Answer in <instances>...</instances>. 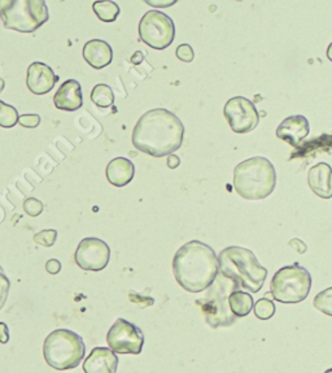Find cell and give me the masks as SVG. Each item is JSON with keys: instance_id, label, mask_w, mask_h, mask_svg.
<instances>
[{"instance_id": "obj_7", "label": "cell", "mask_w": 332, "mask_h": 373, "mask_svg": "<svg viewBox=\"0 0 332 373\" xmlns=\"http://www.w3.org/2000/svg\"><path fill=\"white\" fill-rule=\"evenodd\" d=\"M270 289L274 300L281 303H300L307 299L312 289V276L299 264L283 267L274 274Z\"/></svg>"}, {"instance_id": "obj_4", "label": "cell", "mask_w": 332, "mask_h": 373, "mask_svg": "<svg viewBox=\"0 0 332 373\" xmlns=\"http://www.w3.org/2000/svg\"><path fill=\"white\" fill-rule=\"evenodd\" d=\"M275 185L274 166L264 157L244 160L234 169V188L244 200H265L274 191Z\"/></svg>"}, {"instance_id": "obj_29", "label": "cell", "mask_w": 332, "mask_h": 373, "mask_svg": "<svg viewBox=\"0 0 332 373\" xmlns=\"http://www.w3.org/2000/svg\"><path fill=\"white\" fill-rule=\"evenodd\" d=\"M18 124L24 126V128L33 129V128H37L38 125L41 124V116L35 115V114L21 115V116L18 117Z\"/></svg>"}, {"instance_id": "obj_8", "label": "cell", "mask_w": 332, "mask_h": 373, "mask_svg": "<svg viewBox=\"0 0 332 373\" xmlns=\"http://www.w3.org/2000/svg\"><path fill=\"white\" fill-rule=\"evenodd\" d=\"M139 37L151 49L165 50L174 41V23L160 11H148L139 23Z\"/></svg>"}, {"instance_id": "obj_33", "label": "cell", "mask_w": 332, "mask_h": 373, "mask_svg": "<svg viewBox=\"0 0 332 373\" xmlns=\"http://www.w3.org/2000/svg\"><path fill=\"white\" fill-rule=\"evenodd\" d=\"M9 342V329L6 323H0V343L6 345Z\"/></svg>"}, {"instance_id": "obj_18", "label": "cell", "mask_w": 332, "mask_h": 373, "mask_svg": "<svg viewBox=\"0 0 332 373\" xmlns=\"http://www.w3.org/2000/svg\"><path fill=\"white\" fill-rule=\"evenodd\" d=\"M83 59L94 69H103L112 63L113 51L107 42L92 39L87 42L83 47Z\"/></svg>"}, {"instance_id": "obj_26", "label": "cell", "mask_w": 332, "mask_h": 373, "mask_svg": "<svg viewBox=\"0 0 332 373\" xmlns=\"http://www.w3.org/2000/svg\"><path fill=\"white\" fill-rule=\"evenodd\" d=\"M56 240H58V231L55 229H44L34 236V242L43 247H52Z\"/></svg>"}, {"instance_id": "obj_6", "label": "cell", "mask_w": 332, "mask_h": 373, "mask_svg": "<svg viewBox=\"0 0 332 373\" xmlns=\"http://www.w3.org/2000/svg\"><path fill=\"white\" fill-rule=\"evenodd\" d=\"M86 346L82 337L69 329L51 332L43 345V355L47 365L58 369H73L82 362Z\"/></svg>"}, {"instance_id": "obj_25", "label": "cell", "mask_w": 332, "mask_h": 373, "mask_svg": "<svg viewBox=\"0 0 332 373\" xmlns=\"http://www.w3.org/2000/svg\"><path fill=\"white\" fill-rule=\"evenodd\" d=\"M253 311H255L256 317L260 320H269L274 316L275 305L273 300L266 298L258 299L253 306Z\"/></svg>"}, {"instance_id": "obj_2", "label": "cell", "mask_w": 332, "mask_h": 373, "mask_svg": "<svg viewBox=\"0 0 332 373\" xmlns=\"http://www.w3.org/2000/svg\"><path fill=\"white\" fill-rule=\"evenodd\" d=\"M175 280L189 293L207 291L219 274L215 250L200 240H191L177 251L173 259Z\"/></svg>"}, {"instance_id": "obj_34", "label": "cell", "mask_w": 332, "mask_h": 373, "mask_svg": "<svg viewBox=\"0 0 332 373\" xmlns=\"http://www.w3.org/2000/svg\"><path fill=\"white\" fill-rule=\"evenodd\" d=\"M167 166L170 168V169H175V168H178L179 166V164H181V159L178 158L177 155H169L167 157Z\"/></svg>"}, {"instance_id": "obj_20", "label": "cell", "mask_w": 332, "mask_h": 373, "mask_svg": "<svg viewBox=\"0 0 332 373\" xmlns=\"http://www.w3.org/2000/svg\"><path fill=\"white\" fill-rule=\"evenodd\" d=\"M230 311L236 317H245L253 310V298L247 291H236L230 294L229 298Z\"/></svg>"}, {"instance_id": "obj_36", "label": "cell", "mask_w": 332, "mask_h": 373, "mask_svg": "<svg viewBox=\"0 0 332 373\" xmlns=\"http://www.w3.org/2000/svg\"><path fill=\"white\" fill-rule=\"evenodd\" d=\"M327 58H328L330 61H332V43L328 46V49H327Z\"/></svg>"}, {"instance_id": "obj_14", "label": "cell", "mask_w": 332, "mask_h": 373, "mask_svg": "<svg viewBox=\"0 0 332 373\" xmlns=\"http://www.w3.org/2000/svg\"><path fill=\"white\" fill-rule=\"evenodd\" d=\"M310 126L309 121L301 115L287 117L276 129V137L282 141L287 142L290 146L298 147L309 135Z\"/></svg>"}, {"instance_id": "obj_39", "label": "cell", "mask_w": 332, "mask_h": 373, "mask_svg": "<svg viewBox=\"0 0 332 373\" xmlns=\"http://www.w3.org/2000/svg\"><path fill=\"white\" fill-rule=\"evenodd\" d=\"M324 373H332V368H330V369H327V371H326V372Z\"/></svg>"}, {"instance_id": "obj_19", "label": "cell", "mask_w": 332, "mask_h": 373, "mask_svg": "<svg viewBox=\"0 0 332 373\" xmlns=\"http://www.w3.org/2000/svg\"><path fill=\"white\" fill-rule=\"evenodd\" d=\"M135 174V166L126 158L113 159L109 161L106 171V176L109 183L116 188H124L127 183H132Z\"/></svg>"}, {"instance_id": "obj_35", "label": "cell", "mask_w": 332, "mask_h": 373, "mask_svg": "<svg viewBox=\"0 0 332 373\" xmlns=\"http://www.w3.org/2000/svg\"><path fill=\"white\" fill-rule=\"evenodd\" d=\"M148 6H152V7H169V6H173L177 1L173 0V1H146Z\"/></svg>"}, {"instance_id": "obj_12", "label": "cell", "mask_w": 332, "mask_h": 373, "mask_svg": "<svg viewBox=\"0 0 332 373\" xmlns=\"http://www.w3.org/2000/svg\"><path fill=\"white\" fill-rule=\"evenodd\" d=\"M75 263L83 271L100 272L108 266L110 249L104 240L89 237L79 242L75 250Z\"/></svg>"}, {"instance_id": "obj_37", "label": "cell", "mask_w": 332, "mask_h": 373, "mask_svg": "<svg viewBox=\"0 0 332 373\" xmlns=\"http://www.w3.org/2000/svg\"><path fill=\"white\" fill-rule=\"evenodd\" d=\"M265 298L269 299V300H273V299H274V295H273L272 291H269V293H266Z\"/></svg>"}, {"instance_id": "obj_38", "label": "cell", "mask_w": 332, "mask_h": 373, "mask_svg": "<svg viewBox=\"0 0 332 373\" xmlns=\"http://www.w3.org/2000/svg\"><path fill=\"white\" fill-rule=\"evenodd\" d=\"M4 86H6V82H4V80L3 78H0V94H1V92L4 90Z\"/></svg>"}, {"instance_id": "obj_11", "label": "cell", "mask_w": 332, "mask_h": 373, "mask_svg": "<svg viewBox=\"0 0 332 373\" xmlns=\"http://www.w3.org/2000/svg\"><path fill=\"white\" fill-rule=\"evenodd\" d=\"M224 115L234 133L245 134L255 130L260 115L255 104L243 97H235L226 103Z\"/></svg>"}, {"instance_id": "obj_32", "label": "cell", "mask_w": 332, "mask_h": 373, "mask_svg": "<svg viewBox=\"0 0 332 373\" xmlns=\"http://www.w3.org/2000/svg\"><path fill=\"white\" fill-rule=\"evenodd\" d=\"M290 246L292 249L296 250L299 254H305L307 252V245L302 240H298V238L290 240Z\"/></svg>"}, {"instance_id": "obj_1", "label": "cell", "mask_w": 332, "mask_h": 373, "mask_svg": "<svg viewBox=\"0 0 332 373\" xmlns=\"http://www.w3.org/2000/svg\"><path fill=\"white\" fill-rule=\"evenodd\" d=\"M184 126L181 118L165 108L146 112L134 126L135 149L153 158H162L181 149Z\"/></svg>"}, {"instance_id": "obj_16", "label": "cell", "mask_w": 332, "mask_h": 373, "mask_svg": "<svg viewBox=\"0 0 332 373\" xmlns=\"http://www.w3.org/2000/svg\"><path fill=\"white\" fill-rule=\"evenodd\" d=\"M53 104L58 109L75 112L82 107L83 97L81 83L75 80H68L58 87L53 97Z\"/></svg>"}, {"instance_id": "obj_31", "label": "cell", "mask_w": 332, "mask_h": 373, "mask_svg": "<svg viewBox=\"0 0 332 373\" xmlns=\"http://www.w3.org/2000/svg\"><path fill=\"white\" fill-rule=\"evenodd\" d=\"M46 269L51 274H58L61 271V263L56 259H51L46 263Z\"/></svg>"}, {"instance_id": "obj_10", "label": "cell", "mask_w": 332, "mask_h": 373, "mask_svg": "<svg viewBox=\"0 0 332 373\" xmlns=\"http://www.w3.org/2000/svg\"><path fill=\"white\" fill-rule=\"evenodd\" d=\"M107 343L109 348L117 354L138 355L143 350L144 334L136 325L124 319H118L109 329Z\"/></svg>"}, {"instance_id": "obj_3", "label": "cell", "mask_w": 332, "mask_h": 373, "mask_svg": "<svg viewBox=\"0 0 332 373\" xmlns=\"http://www.w3.org/2000/svg\"><path fill=\"white\" fill-rule=\"evenodd\" d=\"M218 264L219 274L233 281L238 291L258 293L267 277V269L260 264L255 254L239 246L222 250L218 255Z\"/></svg>"}, {"instance_id": "obj_13", "label": "cell", "mask_w": 332, "mask_h": 373, "mask_svg": "<svg viewBox=\"0 0 332 373\" xmlns=\"http://www.w3.org/2000/svg\"><path fill=\"white\" fill-rule=\"evenodd\" d=\"M58 81V75L44 63L35 61L27 68L26 86L35 95L49 94Z\"/></svg>"}, {"instance_id": "obj_21", "label": "cell", "mask_w": 332, "mask_h": 373, "mask_svg": "<svg viewBox=\"0 0 332 373\" xmlns=\"http://www.w3.org/2000/svg\"><path fill=\"white\" fill-rule=\"evenodd\" d=\"M92 8H94L95 15L99 17V20H101L103 23L116 21L117 17L121 12V9L115 1H95Z\"/></svg>"}, {"instance_id": "obj_24", "label": "cell", "mask_w": 332, "mask_h": 373, "mask_svg": "<svg viewBox=\"0 0 332 373\" xmlns=\"http://www.w3.org/2000/svg\"><path fill=\"white\" fill-rule=\"evenodd\" d=\"M313 305L318 311L332 317V288L318 293L313 300Z\"/></svg>"}, {"instance_id": "obj_15", "label": "cell", "mask_w": 332, "mask_h": 373, "mask_svg": "<svg viewBox=\"0 0 332 373\" xmlns=\"http://www.w3.org/2000/svg\"><path fill=\"white\" fill-rule=\"evenodd\" d=\"M118 357L108 348H95L83 363L84 373H117Z\"/></svg>"}, {"instance_id": "obj_30", "label": "cell", "mask_w": 332, "mask_h": 373, "mask_svg": "<svg viewBox=\"0 0 332 373\" xmlns=\"http://www.w3.org/2000/svg\"><path fill=\"white\" fill-rule=\"evenodd\" d=\"M177 58L182 60L184 63H191L195 58V52L192 50L190 44H181L177 49Z\"/></svg>"}, {"instance_id": "obj_28", "label": "cell", "mask_w": 332, "mask_h": 373, "mask_svg": "<svg viewBox=\"0 0 332 373\" xmlns=\"http://www.w3.org/2000/svg\"><path fill=\"white\" fill-rule=\"evenodd\" d=\"M9 288H11V282L7 277V274L3 272L1 267H0V310L6 305L7 298H8Z\"/></svg>"}, {"instance_id": "obj_27", "label": "cell", "mask_w": 332, "mask_h": 373, "mask_svg": "<svg viewBox=\"0 0 332 373\" xmlns=\"http://www.w3.org/2000/svg\"><path fill=\"white\" fill-rule=\"evenodd\" d=\"M24 211L32 217H37L43 212V203L37 198H27L24 202Z\"/></svg>"}, {"instance_id": "obj_5", "label": "cell", "mask_w": 332, "mask_h": 373, "mask_svg": "<svg viewBox=\"0 0 332 373\" xmlns=\"http://www.w3.org/2000/svg\"><path fill=\"white\" fill-rule=\"evenodd\" d=\"M50 18L43 0H0V20L6 29L33 33Z\"/></svg>"}, {"instance_id": "obj_22", "label": "cell", "mask_w": 332, "mask_h": 373, "mask_svg": "<svg viewBox=\"0 0 332 373\" xmlns=\"http://www.w3.org/2000/svg\"><path fill=\"white\" fill-rule=\"evenodd\" d=\"M91 100L98 107L109 108L115 103V94L108 85L99 83L92 89Z\"/></svg>"}, {"instance_id": "obj_9", "label": "cell", "mask_w": 332, "mask_h": 373, "mask_svg": "<svg viewBox=\"0 0 332 373\" xmlns=\"http://www.w3.org/2000/svg\"><path fill=\"white\" fill-rule=\"evenodd\" d=\"M221 281L217 282L215 285L213 282V288L210 289V293L207 297V306L204 307V312L207 316L208 323L210 324L212 326H221V325H229V324H233L235 322V317L231 311H229V298H230V294L233 291H227L230 288H235L238 291V288L235 286V283L233 281L230 282V285L227 286L226 282L227 279L224 277L221 274Z\"/></svg>"}, {"instance_id": "obj_17", "label": "cell", "mask_w": 332, "mask_h": 373, "mask_svg": "<svg viewBox=\"0 0 332 373\" xmlns=\"http://www.w3.org/2000/svg\"><path fill=\"white\" fill-rule=\"evenodd\" d=\"M307 183L317 197L322 200L332 198V168L327 163L312 166L307 173Z\"/></svg>"}, {"instance_id": "obj_23", "label": "cell", "mask_w": 332, "mask_h": 373, "mask_svg": "<svg viewBox=\"0 0 332 373\" xmlns=\"http://www.w3.org/2000/svg\"><path fill=\"white\" fill-rule=\"evenodd\" d=\"M18 112L16 108L0 100V126L1 128H13L18 123Z\"/></svg>"}]
</instances>
